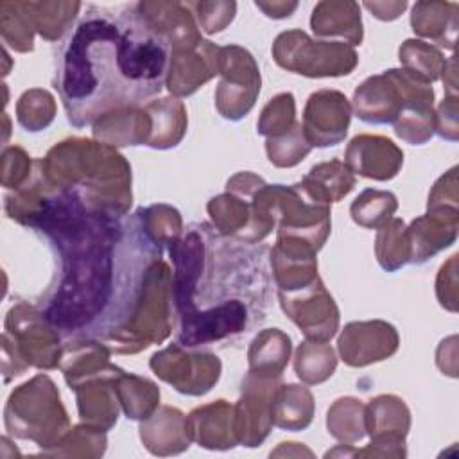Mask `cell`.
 <instances>
[{
  "mask_svg": "<svg viewBox=\"0 0 459 459\" xmlns=\"http://www.w3.org/2000/svg\"><path fill=\"white\" fill-rule=\"evenodd\" d=\"M117 394L120 403L124 405L127 418L131 420L151 418L152 407L143 403V400L154 405L156 402H160V391L152 382L134 375H126L124 371L117 378Z\"/></svg>",
  "mask_w": 459,
  "mask_h": 459,
  "instance_id": "17",
  "label": "cell"
},
{
  "mask_svg": "<svg viewBox=\"0 0 459 459\" xmlns=\"http://www.w3.org/2000/svg\"><path fill=\"white\" fill-rule=\"evenodd\" d=\"M18 122L27 131H39L54 118V99L45 90H30L20 97Z\"/></svg>",
  "mask_w": 459,
  "mask_h": 459,
  "instance_id": "22",
  "label": "cell"
},
{
  "mask_svg": "<svg viewBox=\"0 0 459 459\" xmlns=\"http://www.w3.org/2000/svg\"><path fill=\"white\" fill-rule=\"evenodd\" d=\"M403 161L402 151L384 136H355L346 149V165L369 179L385 181L396 176Z\"/></svg>",
  "mask_w": 459,
  "mask_h": 459,
  "instance_id": "12",
  "label": "cell"
},
{
  "mask_svg": "<svg viewBox=\"0 0 459 459\" xmlns=\"http://www.w3.org/2000/svg\"><path fill=\"white\" fill-rule=\"evenodd\" d=\"M0 29L5 45L18 52L32 50V23L22 9L20 2L0 4Z\"/></svg>",
  "mask_w": 459,
  "mask_h": 459,
  "instance_id": "21",
  "label": "cell"
},
{
  "mask_svg": "<svg viewBox=\"0 0 459 459\" xmlns=\"http://www.w3.org/2000/svg\"><path fill=\"white\" fill-rule=\"evenodd\" d=\"M169 43L138 4L86 5L56 52L54 88L74 127L158 95L169 74Z\"/></svg>",
  "mask_w": 459,
  "mask_h": 459,
  "instance_id": "2",
  "label": "cell"
},
{
  "mask_svg": "<svg viewBox=\"0 0 459 459\" xmlns=\"http://www.w3.org/2000/svg\"><path fill=\"white\" fill-rule=\"evenodd\" d=\"M34 165L5 197V213L43 233L57 253V281L38 308L66 339L134 351V325L163 246L140 210L127 215L90 208L79 192L50 183L39 160Z\"/></svg>",
  "mask_w": 459,
  "mask_h": 459,
  "instance_id": "1",
  "label": "cell"
},
{
  "mask_svg": "<svg viewBox=\"0 0 459 459\" xmlns=\"http://www.w3.org/2000/svg\"><path fill=\"white\" fill-rule=\"evenodd\" d=\"M396 206V197L391 192L368 188L353 201L351 217L357 224L364 228H377L389 221Z\"/></svg>",
  "mask_w": 459,
  "mask_h": 459,
  "instance_id": "19",
  "label": "cell"
},
{
  "mask_svg": "<svg viewBox=\"0 0 459 459\" xmlns=\"http://www.w3.org/2000/svg\"><path fill=\"white\" fill-rule=\"evenodd\" d=\"M294 126V97L292 93H280L264 108L258 122V133L276 138L281 133L287 134L292 131Z\"/></svg>",
  "mask_w": 459,
  "mask_h": 459,
  "instance_id": "23",
  "label": "cell"
},
{
  "mask_svg": "<svg viewBox=\"0 0 459 459\" xmlns=\"http://www.w3.org/2000/svg\"><path fill=\"white\" fill-rule=\"evenodd\" d=\"M169 247L178 344L224 346L264 323L271 303L267 246L228 238L195 222Z\"/></svg>",
  "mask_w": 459,
  "mask_h": 459,
  "instance_id": "3",
  "label": "cell"
},
{
  "mask_svg": "<svg viewBox=\"0 0 459 459\" xmlns=\"http://www.w3.org/2000/svg\"><path fill=\"white\" fill-rule=\"evenodd\" d=\"M273 56L281 68L308 77L346 75L359 61L350 45L314 41L301 30L281 32L273 45Z\"/></svg>",
  "mask_w": 459,
  "mask_h": 459,
  "instance_id": "6",
  "label": "cell"
},
{
  "mask_svg": "<svg viewBox=\"0 0 459 459\" xmlns=\"http://www.w3.org/2000/svg\"><path fill=\"white\" fill-rule=\"evenodd\" d=\"M403 222L393 219L380 228L377 237V256L384 269L396 271L405 262H409V242L407 233L403 231Z\"/></svg>",
  "mask_w": 459,
  "mask_h": 459,
  "instance_id": "20",
  "label": "cell"
},
{
  "mask_svg": "<svg viewBox=\"0 0 459 459\" xmlns=\"http://www.w3.org/2000/svg\"><path fill=\"white\" fill-rule=\"evenodd\" d=\"M265 147H267V156L271 163L278 167H292L299 163L310 151V145L303 136L301 124H296L294 129L283 136L269 138Z\"/></svg>",
  "mask_w": 459,
  "mask_h": 459,
  "instance_id": "24",
  "label": "cell"
},
{
  "mask_svg": "<svg viewBox=\"0 0 459 459\" xmlns=\"http://www.w3.org/2000/svg\"><path fill=\"white\" fill-rule=\"evenodd\" d=\"M348 99L339 91L321 90L308 97L303 117V136L312 147H328L339 143L350 124Z\"/></svg>",
  "mask_w": 459,
  "mask_h": 459,
  "instance_id": "10",
  "label": "cell"
},
{
  "mask_svg": "<svg viewBox=\"0 0 459 459\" xmlns=\"http://www.w3.org/2000/svg\"><path fill=\"white\" fill-rule=\"evenodd\" d=\"M299 185L317 203L330 204L344 197L353 188L355 178L346 163L332 160L328 163H319L312 167V170L303 178Z\"/></svg>",
  "mask_w": 459,
  "mask_h": 459,
  "instance_id": "14",
  "label": "cell"
},
{
  "mask_svg": "<svg viewBox=\"0 0 459 459\" xmlns=\"http://www.w3.org/2000/svg\"><path fill=\"white\" fill-rule=\"evenodd\" d=\"M255 5L260 7V9H262L267 16H271V18H285V16H290V13L298 7L296 2H292V4H285V2H281V4H264V2H256Z\"/></svg>",
  "mask_w": 459,
  "mask_h": 459,
  "instance_id": "26",
  "label": "cell"
},
{
  "mask_svg": "<svg viewBox=\"0 0 459 459\" xmlns=\"http://www.w3.org/2000/svg\"><path fill=\"white\" fill-rule=\"evenodd\" d=\"M294 369L303 382L319 384L332 377L335 369V355L332 348L323 342H303L298 348Z\"/></svg>",
  "mask_w": 459,
  "mask_h": 459,
  "instance_id": "18",
  "label": "cell"
},
{
  "mask_svg": "<svg viewBox=\"0 0 459 459\" xmlns=\"http://www.w3.org/2000/svg\"><path fill=\"white\" fill-rule=\"evenodd\" d=\"M5 337L13 339L16 351L27 366L56 368L61 357L59 332L45 319L41 310L23 303L13 307L5 317Z\"/></svg>",
  "mask_w": 459,
  "mask_h": 459,
  "instance_id": "7",
  "label": "cell"
},
{
  "mask_svg": "<svg viewBox=\"0 0 459 459\" xmlns=\"http://www.w3.org/2000/svg\"><path fill=\"white\" fill-rule=\"evenodd\" d=\"M398 348L396 330L384 321L350 323L339 337V353L350 366H366L393 355Z\"/></svg>",
  "mask_w": 459,
  "mask_h": 459,
  "instance_id": "11",
  "label": "cell"
},
{
  "mask_svg": "<svg viewBox=\"0 0 459 459\" xmlns=\"http://www.w3.org/2000/svg\"><path fill=\"white\" fill-rule=\"evenodd\" d=\"M219 72L224 79L217 90V108L222 117L238 120L251 109L260 91V74L255 59L237 45L219 48Z\"/></svg>",
  "mask_w": 459,
  "mask_h": 459,
  "instance_id": "8",
  "label": "cell"
},
{
  "mask_svg": "<svg viewBox=\"0 0 459 459\" xmlns=\"http://www.w3.org/2000/svg\"><path fill=\"white\" fill-rule=\"evenodd\" d=\"M312 394L301 385H283L273 402V423L287 430H301L312 420Z\"/></svg>",
  "mask_w": 459,
  "mask_h": 459,
  "instance_id": "16",
  "label": "cell"
},
{
  "mask_svg": "<svg viewBox=\"0 0 459 459\" xmlns=\"http://www.w3.org/2000/svg\"><path fill=\"white\" fill-rule=\"evenodd\" d=\"M371 7H375V9H384V11H380V13H373L377 18H380V20H385V13H389L387 14V18L389 20H394V18H398V14L405 9V2H396V4H371V2H368Z\"/></svg>",
  "mask_w": 459,
  "mask_h": 459,
  "instance_id": "27",
  "label": "cell"
},
{
  "mask_svg": "<svg viewBox=\"0 0 459 459\" xmlns=\"http://www.w3.org/2000/svg\"><path fill=\"white\" fill-rule=\"evenodd\" d=\"M278 296L283 312L303 330L307 339L325 342L333 337L339 310L319 276L301 289L278 292Z\"/></svg>",
  "mask_w": 459,
  "mask_h": 459,
  "instance_id": "9",
  "label": "cell"
},
{
  "mask_svg": "<svg viewBox=\"0 0 459 459\" xmlns=\"http://www.w3.org/2000/svg\"><path fill=\"white\" fill-rule=\"evenodd\" d=\"M290 339L278 328L265 330L255 337L249 350V373L278 378L289 360Z\"/></svg>",
  "mask_w": 459,
  "mask_h": 459,
  "instance_id": "15",
  "label": "cell"
},
{
  "mask_svg": "<svg viewBox=\"0 0 459 459\" xmlns=\"http://www.w3.org/2000/svg\"><path fill=\"white\" fill-rule=\"evenodd\" d=\"M310 25L319 36H344L351 45L362 41L360 9L355 2H319Z\"/></svg>",
  "mask_w": 459,
  "mask_h": 459,
  "instance_id": "13",
  "label": "cell"
},
{
  "mask_svg": "<svg viewBox=\"0 0 459 459\" xmlns=\"http://www.w3.org/2000/svg\"><path fill=\"white\" fill-rule=\"evenodd\" d=\"M434 99L432 86L411 70H387L366 79L353 95L357 117L368 124H394L414 100Z\"/></svg>",
  "mask_w": 459,
  "mask_h": 459,
  "instance_id": "5",
  "label": "cell"
},
{
  "mask_svg": "<svg viewBox=\"0 0 459 459\" xmlns=\"http://www.w3.org/2000/svg\"><path fill=\"white\" fill-rule=\"evenodd\" d=\"M61 411L65 409L56 385L48 377L38 375L11 393L5 405L7 432L16 437L32 439L39 446H50L54 439L63 436L66 427L39 414Z\"/></svg>",
  "mask_w": 459,
  "mask_h": 459,
  "instance_id": "4",
  "label": "cell"
},
{
  "mask_svg": "<svg viewBox=\"0 0 459 459\" xmlns=\"http://www.w3.org/2000/svg\"><path fill=\"white\" fill-rule=\"evenodd\" d=\"M4 172L2 183L5 188H20L30 176V160L20 147H9L2 154Z\"/></svg>",
  "mask_w": 459,
  "mask_h": 459,
  "instance_id": "25",
  "label": "cell"
}]
</instances>
